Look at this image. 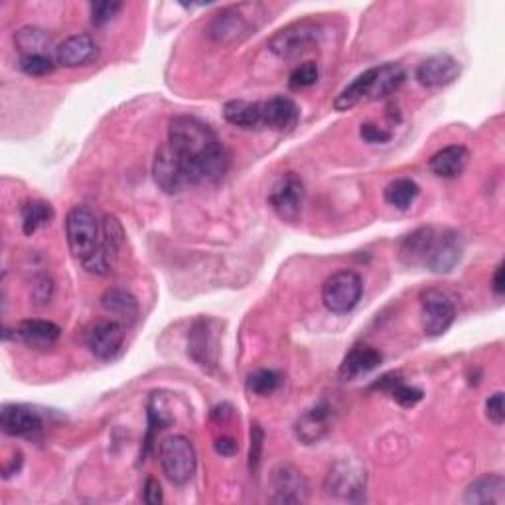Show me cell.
Segmentation results:
<instances>
[{
	"instance_id": "26",
	"label": "cell",
	"mask_w": 505,
	"mask_h": 505,
	"mask_svg": "<svg viewBox=\"0 0 505 505\" xmlns=\"http://www.w3.org/2000/svg\"><path fill=\"white\" fill-rule=\"evenodd\" d=\"M224 118L229 125L247 128V131L263 128L261 103H251V101H243V99L229 101V103H225L224 107Z\"/></svg>"
},
{
	"instance_id": "1",
	"label": "cell",
	"mask_w": 505,
	"mask_h": 505,
	"mask_svg": "<svg viewBox=\"0 0 505 505\" xmlns=\"http://www.w3.org/2000/svg\"><path fill=\"white\" fill-rule=\"evenodd\" d=\"M168 144L186 164L191 183L217 182L229 170L227 149L196 117H174L168 125Z\"/></svg>"
},
{
	"instance_id": "37",
	"label": "cell",
	"mask_w": 505,
	"mask_h": 505,
	"mask_svg": "<svg viewBox=\"0 0 505 505\" xmlns=\"http://www.w3.org/2000/svg\"><path fill=\"white\" fill-rule=\"evenodd\" d=\"M121 11H123V3H113V0H101V3L89 4L91 22L95 26L109 24Z\"/></svg>"
},
{
	"instance_id": "25",
	"label": "cell",
	"mask_w": 505,
	"mask_h": 505,
	"mask_svg": "<svg viewBox=\"0 0 505 505\" xmlns=\"http://www.w3.org/2000/svg\"><path fill=\"white\" fill-rule=\"evenodd\" d=\"M373 77H375V68L365 69L360 73L350 86L339 91L338 97L334 99V109L339 113L350 111L355 105H360L362 101H370L371 87H373Z\"/></svg>"
},
{
	"instance_id": "42",
	"label": "cell",
	"mask_w": 505,
	"mask_h": 505,
	"mask_svg": "<svg viewBox=\"0 0 505 505\" xmlns=\"http://www.w3.org/2000/svg\"><path fill=\"white\" fill-rule=\"evenodd\" d=\"M143 490H144L143 492L144 503H149V505L162 503V488H160V482L156 480V477H149V480L144 482Z\"/></svg>"
},
{
	"instance_id": "18",
	"label": "cell",
	"mask_w": 505,
	"mask_h": 505,
	"mask_svg": "<svg viewBox=\"0 0 505 505\" xmlns=\"http://www.w3.org/2000/svg\"><path fill=\"white\" fill-rule=\"evenodd\" d=\"M44 419L38 411L26 405H4L0 412V428L8 436H32L40 433Z\"/></svg>"
},
{
	"instance_id": "24",
	"label": "cell",
	"mask_w": 505,
	"mask_h": 505,
	"mask_svg": "<svg viewBox=\"0 0 505 505\" xmlns=\"http://www.w3.org/2000/svg\"><path fill=\"white\" fill-rule=\"evenodd\" d=\"M435 232H436L435 227H419L403 239L401 249H399V257H401L403 265H407V267H422L430 241H433V237H435Z\"/></svg>"
},
{
	"instance_id": "27",
	"label": "cell",
	"mask_w": 505,
	"mask_h": 505,
	"mask_svg": "<svg viewBox=\"0 0 505 505\" xmlns=\"http://www.w3.org/2000/svg\"><path fill=\"white\" fill-rule=\"evenodd\" d=\"M101 308L107 314L115 316L121 322L133 324L139 318V302L131 295V292L121 290V289H109L101 297Z\"/></svg>"
},
{
	"instance_id": "23",
	"label": "cell",
	"mask_w": 505,
	"mask_h": 505,
	"mask_svg": "<svg viewBox=\"0 0 505 505\" xmlns=\"http://www.w3.org/2000/svg\"><path fill=\"white\" fill-rule=\"evenodd\" d=\"M381 354L378 350H373L370 346H355L344 357L342 365H339V379L352 381L357 375L367 373L375 370L381 363Z\"/></svg>"
},
{
	"instance_id": "20",
	"label": "cell",
	"mask_w": 505,
	"mask_h": 505,
	"mask_svg": "<svg viewBox=\"0 0 505 505\" xmlns=\"http://www.w3.org/2000/svg\"><path fill=\"white\" fill-rule=\"evenodd\" d=\"M60 332V326L50 322V320L30 318L22 320V322L16 326L14 338L20 339V342L29 347H34V350H45V347H52L58 342Z\"/></svg>"
},
{
	"instance_id": "31",
	"label": "cell",
	"mask_w": 505,
	"mask_h": 505,
	"mask_svg": "<svg viewBox=\"0 0 505 505\" xmlns=\"http://www.w3.org/2000/svg\"><path fill=\"white\" fill-rule=\"evenodd\" d=\"M420 194V188L415 180L397 178L385 188V201L397 209H409Z\"/></svg>"
},
{
	"instance_id": "11",
	"label": "cell",
	"mask_w": 505,
	"mask_h": 505,
	"mask_svg": "<svg viewBox=\"0 0 505 505\" xmlns=\"http://www.w3.org/2000/svg\"><path fill=\"white\" fill-rule=\"evenodd\" d=\"M152 176L156 186L167 194H178L186 186H191L186 164L168 143H164L154 154Z\"/></svg>"
},
{
	"instance_id": "32",
	"label": "cell",
	"mask_w": 505,
	"mask_h": 505,
	"mask_svg": "<svg viewBox=\"0 0 505 505\" xmlns=\"http://www.w3.org/2000/svg\"><path fill=\"white\" fill-rule=\"evenodd\" d=\"M101 237H103L99 241L101 251H103L109 259H115L117 253L121 251V247L125 243L123 225L118 224V219L115 216H107L103 219V224H101Z\"/></svg>"
},
{
	"instance_id": "21",
	"label": "cell",
	"mask_w": 505,
	"mask_h": 505,
	"mask_svg": "<svg viewBox=\"0 0 505 505\" xmlns=\"http://www.w3.org/2000/svg\"><path fill=\"white\" fill-rule=\"evenodd\" d=\"M505 501V477L501 474H485L477 477L464 492V503L470 505H501Z\"/></svg>"
},
{
	"instance_id": "22",
	"label": "cell",
	"mask_w": 505,
	"mask_h": 505,
	"mask_svg": "<svg viewBox=\"0 0 505 505\" xmlns=\"http://www.w3.org/2000/svg\"><path fill=\"white\" fill-rule=\"evenodd\" d=\"M468 159H470V152H468L466 146L450 144L433 154V159L428 160V168L438 178H458L464 172Z\"/></svg>"
},
{
	"instance_id": "10",
	"label": "cell",
	"mask_w": 505,
	"mask_h": 505,
	"mask_svg": "<svg viewBox=\"0 0 505 505\" xmlns=\"http://www.w3.org/2000/svg\"><path fill=\"white\" fill-rule=\"evenodd\" d=\"M305 182H302L295 172H289L282 174V176L274 182L269 194V206L282 222L292 224L300 217L302 206H305Z\"/></svg>"
},
{
	"instance_id": "29",
	"label": "cell",
	"mask_w": 505,
	"mask_h": 505,
	"mask_svg": "<svg viewBox=\"0 0 505 505\" xmlns=\"http://www.w3.org/2000/svg\"><path fill=\"white\" fill-rule=\"evenodd\" d=\"M14 44L22 56H50L52 36L38 26H24L14 34Z\"/></svg>"
},
{
	"instance_id": "7",
	"label": "cell",
	"mask_w": 505,
	"mask_h": 505,
	"mask_svg": "<svg viewBox=\"0 0 505 505\" xmlns=\"http://www.w3.org/2000/svg\"><path fill=\"white\" fill-rule=\"evenodd\" d=\"M322 26L314 20H300L284 26L269 40V50L281 60H292L316 45Z\"/></svg>"
},
{
	"instance_id": "15",
	"label": "cell",
	"mask_w": 505,
	"mask_h": 505,
	"mask_svg": "<svg viewBox=\"0 0 505 505\" xmlns=\"http://www.w3.org/2000/svg\"><path fill=\"white\" fill-rule=\"evenodd\" d=\"M332 428V409L326 403L306 409L295 422V435L302 444H316Z\"/></svg>"
},
{
	"instance_id": "43",
	"label": "cell",
	"mask_w": 505,
	"mask_h": 505,
	"mask_svg": "<svg viewBox=\"0 0 505 505\" xmlns=\"http://www.w3.org/2000/svg\"><path fill=\"white\" fill-rule=\"evenodd\" d=\"M401 381H403V379H401V373H399V371H389V373L381 375V378L371 385V389H379V391L391 393V389L395 387V385H399Z\"/></svg>"
},
{
	"instance_id": "38",
	"label": "cell",
	"mask_w": 505,
	"mask_h": 505,
	"mask_svg": "<svg viewBox=\"0 0 505 505\" xmlns=\"http://www.w3.org/2000/svg\"><path fill=\"white\" fill-rule=\"evenodd\" d=\"M391 397H393L395 403H397V405L405 407V409H411V407H415L417 403L422 401V397H425V393H422L417 387H411V385L401 381L399 385H395V387L391 389Z\"/></svg>"
},
{
	"instance_id": "44",
	"label": "cell",
	"mask_w": 505,
	"mask_h": 505,
	"mask_svg": "<svg viewBox=\"0 0 505 505\" xmlns=\"http://www.w3.org/2000/svg\"><path fill=\"white\" fill-rule=\"evenodd\" d=\"M214 450L222 456H233L237 452V443L232 436H222L214 443Z\"/></svg>"
},
{
	"instance_id": "12",
	"label": "cell",
	"mask_w": 505,
	"mask_h": 505,
	"mask_svg": "<svg viewBox=\"0 0 505 505\" xmlns=\"http://www.w3.org/2000/svg\"><path fill=\"white\" fill-rule=\"evenodd\" d=\"M310 498L308 480L297 466L281 464L271 474V501L281 505H302Z\"/></svg>"
},
{
	"instance_id": "30",
	"label": "cell",
	"mask_w": 505,
	"mask_h": 505,
	"mask_svg": "<svg viewBox=\"0 0 505 505\" xmlns=\"http://www.w3.org/2000/svg\"><path fill=\"white\" fill-rule=\"evenodd\" d=\"M20 216H22V229L26 235H34L42 225H48L53 219V209L48 204V201L42 200H32L26 201V204L20 208Z\"/></svg>"
},
{
	"instance_id": "33",
	"label": "cell",
	"mask_w": 505,
	"mask_h": 505,
	"mask_svg": "<svg viewBox=\"0 0 505 505\" xmlns=\"http://www.w3.org/2000/svg\"><path fill=\"white\" fill-rule=\"evenodd\" d=\"M281 385H282V375L273 370H257L247 378V389L255 395H259V397H267V395L277 391Z\"/></svg>"
},
{
	"instance_id": "16",
	"label": "cell",
	"mask_w": 505,
	"mask_h": 505,
	"mask_svg": "<svg viewBox=\"0 0 505 505\" xmlns=\"http://www.w3.org/2000/svg\"><path fill=\"white\" fill-rule=\"evenodd\" d=\"M460 76V63L448 53L430 56L417 68V81L422 87H444Z\"/></svg>"
},
{
	"instance_id": "6",
	"label": "cell",
	"mask_w": 505,
	"mask_h": 505,
	"mask_svg": "<svg viewBox=\"0 0 505 505\" xmlns=\"http://www.w3.org/2000/svg\"><path fill=\"white\" fill-rule=\"evenodd\" d=\"M363 281L355 271H338L322 284V302L332 314H347L360 305Z\"/></svg>"
},
{
	"instance_id": "2",
	"label": "cell",
	"mask_w": 505,
	"mask_h": 505,
	"mask_svg": "<svg viewBox=\"0 0 505 505\" xmlns=\"http://www.w3.org/2000/svg\"><path fill=\"white\" fill-rule=\"evenodd\" d=\"M259 16H267L263 4L243 3L227 6L219 11L208 26V36L211 42L222 45H233L249 38L261 26Z\"/></svg>"
},
{
	"instance_id": "47",
	"label": "cell",
	"mask_w": 505,
	"mask_h": 505,
	"mask_svg": "<svg viewBox=\"0 0 505 505\" xmlns=\"http://www.w3.org/2000/svg\"><path fill=\"white\" fill-rule=\"evenodd\" d=\"M22 462H24V456H22V452H16V454L12 456V460H11V464H8V466H4V470H3V476H4V480H8V477H11V476H14V474H18V472H20V468H22Z\"/></svg>"
},
{
	"instance_id": "35",
	"label": "cell",
	"mask_w": 505,
	"mask_h": 505,
	"mask_svg": "<svg viewBox=\"0 0 505 505\" xmlns=\"http://www.w3.org/2000/svg\"><path fill=\"white\" fill-rule=\"evenodd\" d=\"M263 446H265V430L261 428L259 422H253L249 430V460H247V468L249 474H257L263 460Z\"/></svg>"
},
{
	"instance_id": "4",
	"label": "cell",
	"mask_w": 505,
	"mask_h": 505,
	"mask_svg": "<svg viewBox=\"0 0 505 505\" xmlns=\"http://www.w3.org/2000/svg\"><path fill=\"white\" fill-rule=\"evenodd\" d=\"M222 322L216 318L201 316L188 332V355L204 371H214L222 352Z\"/></svg>"
},
{
	"instance_id": "39",
	"label": "cell",
	"mask_w": 505,
	"mask_h": 505,
	"mask_svg": "<svg viewBox=\"0 0 505 505\" xmlns=\"http://www.w3.org/2000/svg\"><path fill=\"white\" fill-rule=\"evenodd\" d=\"M360 136L370 144H385L393 139V133L385 131V128L373 125V123H363L360 126Z\"/></svg>"
},
{
	"instance_id": "3",
	"label": "cell",
	"mask_w": 505,
	"mask_h": 505,
	"mask_svg": "<svg viewBox=\"0 0 505 505\" xmlns=\"http://www.w3.org/2000/svg\"><path fill=\"white\" fill-rule=\"evenodd\" d=\"M159 460L164 476L176 485L188 484L198 468L196 448L190 443V438L182 435H170L160 440Z\"/></svg>"
},
{
	"instance_id": "34",
	"label": "cell",
	"mask_w": 505,
	"mask_h": 505,
	"mask_svg": "<svg viewBox=\"0 0 505 505\" xmlns=\"http://www.w3.org/2000/svg\"><path fill=\"white\" fill-rule=\"evenodd\" d=\"M18 68L30 77H44L50 76L53 68H56V60L52 56H20Z\"/></svg>"
},
{
	"instance_id": "8",
	"label": "cell",
	"mask_w": 505,
	"mask_h": 505,
	"mask_svg": "<svg viewBox=\"0 0 505 505\" xmlns=\"http://www.w3.org/2000/svg\"><path fill=\"white\" fill-rule=\"evenodd\" d=\"M365 482H367L365 468L362 464H357L355 460L342 458V460H338L330 466L324 480V490L328 495H332V498H339L346 501H362L365 492Z\"/></svg>"
},
{
	"instance_id": "17",
	"label": "cell",
	"mask_w": 505,
	"mask_h": 505,
	"mask_svg": "<svg viewBox=\"0 0 505 505\" xmlns=\"http://www.w3.org/2000/svg\"><path fill=\"white\" fill-rule=\"evenodd\" d=\"M99 45L91 34H73L56 48V63L63 68H79L95 61Z\"/></svg>"
},
{
	"instance_id": "40",
	"label": "cell",
	"mask_w": 505,
	"mask_h": 505,
	"mask_svg": "<svg viewBox=\"0 0 505 505\" xmlns=\"http://www.w3.org/2000/svg\"><path fill=\"white\" fill-rule=\"evenodd\" d=\"M485 417H488L495 427H501L505 420V407H503V393L498 391L485 401Z\"/></svg>"
},
{
	"instance_id": "14",
	"label": "cell",
	"mask_w": 505,
	"mask_h": 505,
	"mask_svg": "<svg viewBox=\"0 0 505 505\" xmlns=\"http://www.w3.org/2000/svg\"><path fill=\"white\" fill-rule=\"evenodd\" d=\"M86 344L97 360H115L125 344V330L117 320H99L91 324L86 332Z\"/></svg>"
},
{
	"instance_id": "28",
	"label": "cell",
	"mask_w": 505,
	"mask_h": 505,
	"mask_svg": "<svg viewBox=\"0 0 505 505\" xmlns=\"http://www.w3.org/2000/svg\"><path fill=\"white\" fill-rule=\"evenodd\" d=\"M405 79H407V73L399 66V63H383V66H378L375 68L370 101L389 97L403 84H405Z\"/></svg>"
},
{
	"instance_id": "13",
	"label": "cell",
	"mask_w": 505,
	"mask_h": 505,
	"mask_svg": "<svg viewBox=\"0 0 505 505\" xmlns=\"http://www.w3.org/2000/svg\"><path fill=\"white\" fill-rule=\"evenodd\" d=\"M464 243L460 233L452 232V229H444V232H435L433 241L425 257L422 267H427L430 273L436 274H448L454 271V267L462 259Z\"/></svg>"
},
{
	"instance_id": "5",
	"label": "cell",
	"mask_w": 505,
	"mask_h": 505,
	"mask_svg": "<svg viewBox=\"0 0 505 505\" xmlns=\"http://www.w3.org/2000/svg\"><path fill=\"white\" fill-rule=\"evenodd\" d=\"M99 219L95 211L87 206H76L66 217V237L73 257L86 261L99 247Z\"/></svg>"
},
{
	"instance_id": "41",
	"label": "cell",
	"mask_w": 505,
	"mask_h": 505,
	"mask_svg": "<svg viewBox=\"0 0 505 505\" xmlns=\"http://www.w3.org/2000/svg\"><path fill=\"white\" fill-rule=\"evenodd\" d=\"M34 300L38 305H48L53 297V282L48 277H40L34 281V290H32Z\"/></svg>"
},
{
	"instance_id": "36",
	"label": "cell",
	"mask_w": 505,
	"mask_h": 505,
	"mask_svg": "<svg viewBox=\"0 0 505 505\" xmlns=\"http://www.w3.org/2000/svg\"><path fill=\"white\" fill-rule=\"evenodd\" d=\"M320 77V69L314 61H306V63H302V66L295 68V71L290 73V77H289V87L290 89H295V91H300V89H306V87H312L318 81Z\"/></svg>"
},
{
	"instance_id": "45",
	"label": "cell",
	"mask_w": 505,
	"mask_h": 505,
	"mask_svg": "<svg viewBox=\"0 0 505 505\" xmlns=\"http://www.w3.org/2000/svg\"><path fill=\"white\" fill-rule=\"evenodd\" d=\"M232 415H233V407L229 405V403H222V405H217L214 407V411H211V419L216 422H225L227 419H232Z\"/></svg>"
},
{
	"instance_id": "19",
	"label": "cell",
	"mask_w": 505,
	"mask_h": 505,
	"mask_svg": "<svg viewBox=\"0 0 505 505\" xmlns=\"http://www.w3.org/2000/svg\"><path fill=\"white\" fill-rule=\"evenodd\" d=\"M263 109V128H271L277 133H290L298 125L300 109L289 97H273L261 101Z\"/></svg>"
},
{
	"instance_id": "46",
	"label": "cell",
	"mask_w": 505,
	"mask_h": 505,
	"mask_svg": "<svg viewBox=\"0 0 505 505\" xmlns=\"http://www.w3.org/2000/svg\"><path fill=\"white\" fill-rule=\"evenodd\" d=\"M492 289L498 297H501L505 292V279H503V263H500L498 267H495L493 273V279H492Z\"/></svg>"
},
{
	"instance_id": "9",
	"label": "cell",
	"mask_w": 505,
	"mask_h": 505,
	"mask_svg": "<svg viewBox=\"0 0 505 505\" xmlns=\"http://www.w3.org/2000/svg\"><path fill=\"white\" fill-rule=\"evenodd\" d=\"M420 322L428 338L443 336L454 324L456 308L454 302L444 290L427 289L420 292Z\"/></svg>"
}]
</instances>
